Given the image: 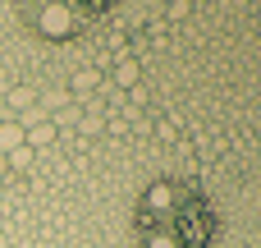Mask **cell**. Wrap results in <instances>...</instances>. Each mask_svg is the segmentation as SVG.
Returning a JSON list of instances; mask_svg holds the SVG:
<instances>
[{
  "label": "cell",
  "instance_id": "cell-3",
  "mask_svg": "<svg viewBox=\"0 0 261 248\" xmlns=\"http://www.w3.org/2000/svg\"><path fill=\"white\" fill-rule=\"evenodd\" d=\"M23 143L37 152V147H50L55 143V124L50 120H41V124H32V129H23Z\"/></svg>",
  "mask_w": 261,
  "mask_h": 248
},
{
  "label": "cell",
  "instance_id": "cell-7",
  "mask_svg": "<svg viewBox=\"0 0 261 248\" xmlns=\"http://www.w3.org/2000/svg\"><path fill=\"white\" fill-rule=\"evenodd\" d=\"M96 87V74H73V92H92Z\"/></svg>",
  "mask_w": 261,
  "mask_h": 248
},
{
  "label": "cell",
  "instance_id": "cell-5",
  "mask_svg": "<svg viewBox=\"0 0 261 248\" xmlns=\"http://www.w3.org/2000/svg\"><path fill=\"white\" fill-rule=\"evenodd\" d=\"M5 166H9V170H28V166H32V147H28V143L14 147V152L5 156Z\"/></svg>",
  "mask_w": 261,
  "mask_h": 248
},
{
  "label": "cell",
  "instance_id": "cell-6",
  "mask_svg": "<svg viewBox=\"0 0 261 248\" xmlns=\"http://www.w3.org/2000/svg\"><path fill=\"white\" fill-rule=\"evenodd\" d=\"M115 83H119V87H133V83H138V64H133V60H124V64L115 69Z\"/></svg>",
  "mask_w": 261,
  "mask_h": 248
},
{
  "label": "cell",
  "instance_id": "cell-4",
  "mask_svg": "<svg viewBox=\"0 0 261 248\" xmlns=\"http://www.w3.org/2000/svg\"><path fill=\"white\" fill-rule=\"evenodd\" d=\"M5 106H9V120H14V110H32L37 101H32V92H28V87H14V92L5 97Z\"/></svg>",
  "mask_w": 261,
  "mask_h": 248
},
{
  "label": "cell",
  "instance_id": "cell-1",
  "mask_svg": "<svg viewBox=\"0 0 261 248\" xmlns=\"http://www.w3.org/2000/svg\"><path fill=\"white\" fill-rule=\"evenodd\" d=\"M73 18H78V14H73L69 5H46V9L37 14V28H41V32H50V37H69Z\"/></svg>",
  "mask_w": 261,
  "mask_h": 248
},
{
  "label": "cell",
  "instance_id": "cell-2",
  "mask_svg": "<svg viewBox=\"0 0 261 248\" xmlns=\"http://www.w3.org/2000/svg\"><path fill=\"white\" fill-rule=\"evenodd\" d=\"M14 147H23V124L5 115V120H0V156H9Z\"/></svg>",
  "mask_w": 261,
  "mask_h": 248
}]
</instances>
